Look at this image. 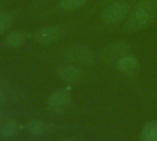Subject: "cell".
<instances>
[{
    "instance_id": "6da1fadb",
    "label": "cell",
    "mask_w": 157,
    "mask_h": 141,
    "mask_svg": "<svg viewBox=\"0 0 157 141\" xmlns=\"http://www.w3.org/2000/svg\"><path fill=\"white\" fill-rule=\"evenodd\" d=\"M156 18V0H140L131 10L122 27V31L132 33L145 29L154 23Z\"/></svg>"
},
{
    "instance_id": "7a4b0ae2",
    "label": "cell",
    "mask_w": 157,
    "mask_h": 141,
    "mask_svg": "<svg viewBox=\"0 0 157 141\" xmlns=\"http://www.w3.org/2000/svg\"><path fill=\"white\" fill-rule=\"evenodd\" d=\"M131 10V6L128 2L115 1L105 7L100 18L104 24L115 25L127 18Z\"/></svg>"
},
{
    "instance_id": "3957f363",
    "label": "cell",
    "mask_w": 157,
    "mask_h": 141,
    "mask_svg": "<svg viewBox=\"0 0 157 141\" xmlns=\"http://www.w3.org/2000/svg\"><path fill=\"white\" fill-rule=\"evenodd\" d=\"M65 59L76 66H90L95 61V54L93 51L85 45L71 46L64 53Z\"/></svg>"
},
{
    "instance_id": "277c9868",
    "label": "cell",
    "mask_w": 157,
    "mask_h": 141,
    "mask_svg": "<svg viewBox=\"0 0 157 141\" xmlns=\"http://www.w3.org/2000/svg\"><path fill=\"white\" fill-rule=\"evenodd\" d=\"M131 45L125 42H115L105 46L101 51V58L106 62H118L125 54H130Z\"/></svg>"
},
{
    "instance_id": "5b68a950",
    "label": "cell",
    "mask_w": 157,
    "mask_h": 141,
    "mask_svg": "<svg viewBox=\"0 0 157 141\" xmlns=\"http://www.w3.org/2000/svg\"><path fill=\"white\" fill-rule=\"evenodd\" d=\"M57 76L68 83H76L83 78V71L76 65H64L57 68Z\"/></svg>"
},
{
    "instance_id": "8992f818",
    "label": "cell",
    "mask_w": 157,
    "mask_h": 141,
    "mask_svg": "<svg viewBox=\"0 0 157 141\" xmlns=\"http://www.w3.org/2000/svg\"><path fill=\"white\" fill-rule=\"evenodd\" d=\"M116 64L119 71L128 75L135 74L140 68V62L138 58L131 54H125L121 57Z\"/></svg>"
},
{
    "instance_id": "52a82bcc",
    "label": "cell",
    "mask_w": 157,
    "mask_h": 141,
    "mask_svg": "<svg viewBox=\"0 0 157 141\" xmlns=\"http://www.w3.org/2000/svg\"><path fill=\"white\" fill-rule=\"evenodd\" d=\"M60 36V30L57 27L50 26L39 30L35 33V40L42 44H51L57 42Z\"/></svg>"
},
{
    "instance_id": "ba28073f",
    "label": "cell",
    "mask_w": 157,
    "mask_h": 141,
    "mask_svg": "<svg viewBox=\"0 0 157 141\" xmlns=\"http://www.w3.org/2000/svg\"><path fill=\"white\" fill-rule=\"evenodd\" d=\"M70 100V93L66 90H60L50 95L48 105L53 110H60L67 105Z\"/></svg>"
},
{
    "instance_id": "9c48e42d",
    "label": "cell",
    "mask_w": 157,
    "mask_h": 141,
    "mask_svg": "<svg viewBox=\"0 0 157 141\" xmlns=\"http://www.w3.org/2000/svg\"><path fill=\"white\" fill-rule=\"evenodd\" d=\"M24 42H25V35L23 34V32L18 30L9 32L5 39V44L8 48H13V49H17L20 47L24 43Z\"/></svg>"
},
{
    "instance_id": "30bf717a",
    "label": "cell",
    "mask_w": 157,
    "mask_h": 141,
    "mask_svg": "<svg viewBox=\"0 0 157 141\" xmlns=\"http://www.w3.org/2000/svg\"><path fill=\"white\" fill-rule=\"evenodd\" d=\"M142 141H157V121L145 125L141 134Z\"/></svg>"
},
{
    "instance_id": "8fae6325",
    "label": "cell",
    "mask_w": 157,
    "mask_h": 141,
    "mask_svg": "<svg viewBox=\"0 0 157 141\" xmlns=\"http://www.w3.org/2000/svg\"><path fill=\"white\" fill-rule=\"evenodd\" d=\"M17 128H18V126L15 121H8L1 127L0 134L3 137L10 138V137H13L17 133Z\"/></svg>"
},
{
    "instance_id": "7c38bea8",
    "label": "cell",
    "mask_w": 157,
    "mask_h": 141,
    "mask_svg": "<svg viewBox=\"0 0 157 141\" xmlns=\"http://www.w3.org/2000/svg\"><path fill=\"white\" fill-rule=\"evenodd\" d=\"M86 2L87 0H61L60 6L63 10L70 11V10H75V9L81 7Z\"/></svg>"
},
{
    "instance_id": "4fadbf2b",
    "label": "cell",
    "mask_w": 157,
    "mask_h": 141,
    "mask_svg": "<svg viewBox=\"0 0 157 141\" xmlns=\"http://www.w3.org/2000/svg\"><path fill=\"white\" fill-rule=\"evenodd\" d=\"M12 23V16L9 13H0V34L4 33Z\"/></svg>"
},
{
    "instance_id": "5bb4252c",
    "label": "cell",
    "mask_w": 157,
    "mask_h": 141,
    "mask_svg": "<svg viewBox=\"0 0 157 141\" xmlns=\"http://www.w3.org/2000/svg\"><path fill=\"white\" fill-rule=\"evenodd\" d=\"M29 132L32 135L39 136V135H40L43 132L44 124L41 121H40V120H33V121H31L29 123Z\"/></svg>"
},
{
    "instance_id": "9a60e30c",
    "label": "cell",
    "mask_w": 157,
    "mask_h": 141,
    "mask_svg": "<svg viewBox=\"0 0 157 141\" xmlns=\"http://www.w3.org/2000/svg\"><path fill=\"white\" fill-rule=\"evenodd\" d=\"M6 101V94L4 93L3 91L0 90V105L4 104Z\"/></svg>"
},
{
    "instance_id": "2e32d148",
    "label": "cell",
    "mask_w": 157,
    "mask_h": 141,
    "mask_svg": "<svg viewBox=\"0 0 157 141\" xmlns=\"http://www.w3.org/2000/svg\"><path fill=\"white\" fill-rule=\"evenodd\" d=\"M115 1H116V0H100L101 4H103V5H109V4L113 3V2H115Z\"/></svg>"
}]
</instances>
